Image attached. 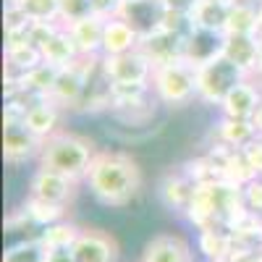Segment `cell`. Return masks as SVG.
<instances>
[{
    "label": "cell",
    "instance_id": "cell-1",
    "mask_svg": "<svg viewBox=\"0 0 262 262\" xmlns=\"http://www.w3.org/2000/svg\"><path fill=\"white\" fill-rule=\"evenodd\" d=\"M86 189L105 207H126L142 191V165L121 149H97L84 179Z\"/></svg>",
    "mask_w": 262,
    "mask_h": 262
},
{
    "label": "cell",
    "instance_id": "cell-2",
    "mask_svg": "<svg viewBox=\"0 0 262 262\" xmlns=\"http://www.w3.org/2000/svg\"><path fill=\"white\" fill-rule=\"evenodd\" d=\"M97 155V147L90 137H81L76 131L60 128L58 134L42 142V152L37 158V168H48L55 173H63L74 181H84L90 165Z\"/></svg>",
    "mask_w": 262,
    "mask_h": 262
},
{
    "label": "cell",
    "instance_id": "cell-3",
    "mask_svg": "<svg viewBox=\"0 0 262 262\" xmlns=\"http://www.w3.org/2000/svg\"><path fill=\"white\" fill-rule=\"evenodd\" d=\"M149 86L158 105L184 107L191 100H196V66L186 58L160 63L152 69Z\"/></svg>",
    "mask_w": 262,
    "mask_h": 262
},
{
    "label": "cell",
    "instance_id": "cell-4",
    "mask_svg": "<svg viewBox=\"0 0 262 262\" xmlns=\"http://www.w3.org/2000/svg\"><path fill=\"white\" fill-rule=\"evenodd\" d=\"M247 74L231 63L223 53L196 66V102L207 107H221L228 92L238 81H244Z\"/></svg>",
    "mask_w": 262,
    "mask_h": 262
},
{
    "label": "cell",
    "instance_id": "cell-5",
    "mask_svg": "<svg viewBox=\"0 0 262 262\" xmlns=\"http://www.w3.org/2000/svg\"><path fill=\"white\" fill-rule=\"evenodd\" d=\"M100 66L113 84H142L152 79V60L142 50H131L123 55H100Z\"/></svg>",
    "mask_w": 262,
    "mask_h": 262
},
{
    "label": "cell",
    "instance_id": "cell-6",
    "mask_svg": "<svg viewBox=\"0 0 262 262\" xmlns=\"http://www.w3.org/2000/svg\"><path fill=\"white\" fill-rule=\"evenodd\" d=\"M76 194H79V181L48 168H37L29 179V196H37V200L69 207L76 200Z\"/></svg>",
    "mask_w": 262,
    "mask_h": 262
},
{
    "label": "cell",
    "instance_id": "cell-7",
    "mask_svg": "<svg viewBox=\"0 0 262 262\" xmlns=\"http://www.w3.org/2000/svg\"><path fill=\"white\" fill-rule=\"evenodd\" d=\"M42 152V139L34 137L24 126V121L16 123H3V160L8 165H24V163H37Z\"/></svg>",
    "mask_w": 262,
    "mask_h": 262
},
{
    "label": "cell",
    "instance_id": "cell-8",
    "mask_svg": "<svg viewBox=\"0 0 262 262\" xmlns=\"http://www.w3.org/2000/svg\"><path fill=\"white\" fill-rule=\"evenodd\" d=\"M207 155H210V160L217 168V179H226V181L242 186V189L252 179H257V173L252 170V165H249V160L244 155V149L228 147L223 142H212L210 149H207Z\"/></svg>",
    "mask_w": 262,
    "mask_h": 262
},
{
    "label": "cell",
    "instance_id": "cell-9",
    "mask_svg": "<svg viewBox=\"0 0 262 262\" xmlns=\"http://www.w3.org/2000/svg\"><path fill=\"white\" fill-rule=\"evenodd\" d=\"M116 16L134 27L139 37H147L152 32L163 29L165 6H163V0H121Z\"/></svg>",
    "mask_w": 262,
    "mask_h": 262
},
{
    "label": "cell",
    "instance_id": "cell-10",
    "mask_svg": "<svg viewBox=\"0 0 262 262\" xmlns=\"http://www.w3.org/2000/svg\"><path fill=\"white\" fill-rule=\"evenodd\" d=\"M76 262H118V242L100 228H81L76 244L71 247Z\"/></svg>",
    "mask_w": 262,
    "mask_h": 262
},
{
    "label": "cell",
    "instance_id": "cell-11",
    "mask_svg": "<svg viewBox=\"0 0 262 262\" xmlns=\"http://www.w3.org/2000/svg\"><path fill=\"white\" fill-rule=\"evenodd\" d=\"M259 102H262V79L247 76L228 92V97L223 100V105L217 111H221V116H228V118H249L252 121Z\"/></svg>",
    "mask_w": 262,
    "mask_h": 262
},
{
    "label": "cell",
    "instance_id": "cell-12",
    "mask_svg": "<svg viewBox=\"0 0 262 262\" xmlns=\"http://www.w3.org/2000/svg\"><path fill=\"white\" fill-rule=\"evenodd\" d=\"M142 262H196V257L184 236L155 233L142 249Z\"/></svg>",
    "mask_w": 262,
    "mask_h": 262
},
{
    "label": "cell",
    "instance_id": "cell-13",
    "mask_svg": "<svg viewBox=\"0 0 262 262\" xmlns=\"http://www.w3.org/2000/svg\"><path fill=\"white\" fill-rule=\"evenodd\" d=\"M69 111H63V107L50 100V97H39L34 102L27 105V113H24V126L32 131L34 137H39L45 142L48 137L58 134L60 131V123H63V116Z\"/></svg>",
    "mask_w": 262,
    "mask_h": 262
},
{
    "label": "cell",
    "instance_id": "cell-14",
    "mask_svg": "<svg viewBox=\"0 0 262 262\" xmlns=\"http://www.w3.org/2000/svg\"><path fill=\"white\" fill-rule=\"evenodd\" d=\"M139 50L152 60V66L170 63V60L186 58V37L179 32H170V29H158V32L142 37Z\"/></svg>",
    "mask_w": 262,
    "mask_h": 262
},
{
    "label": "cell",
    "instance_id": "cell-15",
    "mask_svg": "<svg viewBox=\"0 0 262 262\" xmlns=\"http://www.w3.org/2000/svg\"><path fill=\"white\" fill-rule=\"evenodd\" d=\"M158 200L163 202L165 210L170 212H186L191 196H194V181L184 173V168L179 170H168L158 179Z\"/></svg>",
    "mask_w": 262,
    "mask_h": 262
},
{
    "label": "cell",
    "instance_id": "cell-16",
    "mask_svg": "<svg viewBox=\"0 0 262 262\" xmlns=\"http://www.w3.org/2000/svg\"><path fill=\"white\" fill-rule=\"evenodd\" d=\"M259 53H262L259 34H223V55L231 63H236L247 76H254Z\"/></svg>",
    "mask_w": 262,
    "mask_h": 262
},
{
    "label": "cell",
    "instance_id": "cell-17",
    "mask_svg": "<svg viewBox=\"0 0 262 262\" xmlns=\"http://www.w3.org/2000/svg\"><path fill=\"white\" fill-rule=\"evenodd\" d=\"M66 29H69L71 39L76 42L79 55H86V58H97V55H102L105 16H100V13L84 16V18H79V21H71V24L66 27Z\"/></svg>",
    "mask_w": 262,
    "mask_h": 262
},
{
    "label": "cell",
    "instance_id": "cell-18",
    "mask_svg": "<svg viewBox=\"0 0 262 262\" xmlns=\"http://www.w3.org/2000/svg\"><path fill=\"white\" fill-rule=\"evenodd\" d=\"M142 37L134 32V27L126 24L123 18L111 16L105 18V32H102V55H123L131 50H139Z\"/></svg>",
    "mask_w": 262,
    "mask_h": 262
},
{
    "label": "cell",
    "instance_id": "cell-19",
    "mask_svg": "<svg viewBox=\"0 0 262 262\" xmlns=\"http://www.w3.org/2000/svg\"><path fill=\"white\" fill-rule=\"evenodd\" d=\"M3 60H6V71L18 74V76L45 63V58H42V50L34 45L29 37H24V39H6Z\"/></svg>",
    "mask_w": 262,
    "mask_h": 262
},
{
    "label": "cell",
    "instance_id": "cell-20",
    "mask_svg": "<svg viewBox=\"0 0 262 262\" xmlns=\"http://www.w3.org/2000/svg\"><path fill=\"white\" fill-rule=\"evenodd\" d=\"M228 16H231V0H200L191 11V24L205 32L226 34Z\"/></svg>",
    "mask_w": 262,
    "mask_h": 262
},
{
    "label": "cell",
    "instance_id": "cell-21",
    "mask_svg": "<svg viewBox=\"0 0 262 262\" xmlns=\"http://www.w3.org/2000/svg\"><path fill=\"white\" fill-rule=\"evenodd\" d=\"M233 249H236V242L226 226H207L202 231H196V252L205 254L207 262L231 257Z\"/></svg>",
    "mask_w": 262,
    "mask_h": 262
},
{
    "label": "cell",
    "instance_id": "cell-22",
    "mask_svg": "<svg viewBox=\"0 0 262 262\" xmlns=\"http://www.w3.org/2000/svg\"><path fill=\"white\" fill-rule=\"evenodd\" d=\"M257 137V128L249 118H228L221 116L215 123V142H223L228 147L244 149L252 139Z\"/></svg>",
    "mask_w": 262,
    "mask_h": 262
},
{
    "label": "cell",
    "instance_id": "cell-23",
    "mask_svg": "<svg viewBox=\"0 0 262 262\" xmlns=\"http://www.w3.org/2000/svg\"><path fill=\"white\" fill-rule=\"evenodd\" d=\"M223 53V34L215 32H205V29H191L186 37V60H191L194 66H200L215 55Z\"/></svg>",
    "mask_w": 262,
    "mask_h": 262
},
{
    "label": "cell",
    "instance_id": "cell-24",
    "mask_svg": "<svg viewBox=\"0 0 262 262\" xmlns=\"http://www.w3.org/2000/svg\"><path fill=\"white\" fill-rule=\"evenodd\" d=\"M39 50H42L45 63L58 66V69H66V66H71L79 58V48H76V42L71 39V34H69V29H66V27H58V32Z\"/></svg>",
    "mask_w": 262,
    "mask_h": 262
},
{
    "label": "cell",
    "instance_id": "cell-25",
    "mask_svg": "<svg viewBox=\"0 0 262 262\" xmlns=\"http://www.w3.org/2000/svg\"><path fill=\"white\" fill-rule=\"evenodd\" d=\"M79 233H81V226L66 217V221H58V223H53V226L39 228V231H37V238L45 244L48 252H53V249H71V247L76 244Z\"/></svg>",
    "mask_w": 262,
    "mask_h": 262
},
{
    "label": "cell",
    "instance_id": "cell-26",
    "mask_svg": "<svg viewBox=\"0 0 262 262\" xmlns=\"http://www.w3.org/2000/svg\"><path fill=\"white\" fill-rule=\"evenodd\" d=\"M29 223L34 228H45V226H53L58 221H66L69 217V207L66 205H55V202H45V200H37V196H27L24 207Z\"/></svg>",
    "mask_w": 262,
    "mask_h": 262
},
{
    "label": "cell",
    "instance_id": "cell-27",
    "mask_svg": "<svg viewBox=\"0 0 262 262\" xmlns=\"http://www.w3.org/2000/svg\"><path fill=\"white\" fill-rule=\"evenodd\" d=\"M259 32H262L259 8H249V6H231V16H228L226 34H259Z\"/></svg>",
    "mask_w": 262,
    "mask_h": 262
},
{
    "label": "cell",
    "instance_id": "cell-28",
    "mask_svg": "<svg viewBox=\"0 0 262 262\" xmlns=\"http://www.w3.org/2000/svg\"><path fill=\"white\" fill-rule=\"evenodd\" d=\"M48 249L39 238H21L3 252V262H45Z\"/></svg>",
    "mask_w": 262,
    "mask_h": 262
},
{
    "label": "cell",
    "instance_id": "cell-29",
    "mask_svg": "<svg viewBox=\"0 0 262 262\" xmlns=\"http://www.w3.org/2000/svg\"><path fill=\"white\" fill-rule=\"evenodd\" d=\"M24 11L32 21H60V0H6Z\"/></svg>",
    "mask_w": 262,
    "mask_h": 262
},
{
    "label": "cell",
    "instance_id": "cell-30",
    "mask_svg": "<svg viewBox=\"0 0 262 262\" xmlns=\"http://www.w3.org/2000/svg\"><path fill=\"white\" fill-rule=\"evenodd\" d=\"M29 27H32V18L21 11L18 6L6 3V11H3V32H6V39H24V37H29Z\"/></svg>",
    "mask_w": 262,
    "mask_h": 262
},
{
    "label": "cell",
    "instance_id": "cell-31",
    "mask_svg": "<svg viewBox=\"0 0 262 262\" xmlns=\"http://www.w3.org/2000/svg\"><path fill=\"white\" fill-rule=\"evenodd\" d=\"M92 13H95L92 0H60V24L63 27H69L71 21H79Z\"/></svg>",
    "mask_w": 262,
    "mask_h": 262
},
{
    "label": "cell",
    "instance_id": "cell-32",
    "mask_svg": "<svg viewBox=\"0 0 262 262\" xmlns=\"http://www.w3.org/2000/svg\"><path fill=\"white\" fill-rule=\"evenodd\" d=\"M244 205H247V210L262 215V176L252 179L244 186Z\"/></svg>",
    "mask_w": 262,
    "mask_h": 262
},
{
    "label": "cell",
    "instance_id": "cell-33",
    "mask_svg": "<svg viewBox=\"0 0 262 262\" xmlns=\"http://www.w3.org/2000/svg\"><path fill=\"white\" fill-rule=\"evenodd\" d=\"M244 155H247L252 170L257 173V176H262V134H257V137L244 147Z\"/></svg>",
    "mask_w": 262,
    "mask_h": 262
},
{
    "label": "cell",
    "instance_id": "cell-34",
    "mask_svg": "<svg viewBox=\"0 0 262 262\" xmlns=\"http://www.w3.org/2000/svg\"><path fill=\"white\" fill-rule=\"evenodd\" d=\"M196 3H200V0H163L165 11H170V13H184V16H191V11H194Z\"/></svg>",
    "mask_w": 262,
    "mask_h": 262
},
{
    "label": "cell",
    "instance_id": "cell-35",
    "mask_svg": "<svg viewBox=\"0 0 262 262\" xmlns=\"http://www.w3.org/2000/svg\"><path fill=\"white\" fill-rule=\"evenodd\" d=\"M92 6H95V13L105 16V18H111L116 16L118 6H121V0H92Z\"/></svg>",
    "mask_w": 262,
    "mask_h": 262
},
{
    "label": "cell",
    "instance_id": "cell-36",
    "mask_svg": "<svg viewBox=\"0 0 262 262\" xmlns=\"http://www.w3.org/2000/svg\"><path fill=\"white\" fill-rule=\"evenodd\" d=\"M45 262H76V257L71 249H53V252H48Z\"/></svg>",
    "mask_w": 262,
    "mask_h": 262
},
{
    "label": "cell",
    "instance_id": "cell-37",
    "mask_svg": "<svg viewBox=\"0 0 262 262\" xmlns=\"http://www.w3.org/2000/svg\"><path fill=\"white\" fill-rule=\"evenodd\" d=\"M252 123H254V128H257V134H262V102H259V107H257V113L252 116Z\"/></svg>",
    "mask_w": 262,
    "mask_h": 262
},
{
    "label": "cell",
    "instance_id": "cell-38",
    "mask_svg": "<svg viewBox=\"0 0 262 262\" xmlns=\"http://www.w3.org/2000/svg\"><path fill=\"white\" fill-rule=\"evenodd\" d=\"M231 6H249V8H259L262 0H231Z\"/></svg>",
    "mask_w": 262,
    "mask_h": 262
},
{
    "label": "cell",
    "instance_id": "cell-39",
    "mask_svg": "<svg viewBox=\"0 0 262 262\" xmlns=\"http://www.w3.org/2000/svg\"><path fill=\"white\" fill-rule=\"evenodd\" d=\"M257 79H262V53H259V60H257V71H254Z\"/></svg>",
    "mask_w": 262,
    "mask_h": 262
},
{
    "label": "cell",
    "instance_id": "cell-40",
    "mask_svg": "<svg viewBox=\"0 0 262 262\" xmlns=\"http://www.w3.org/2000/svg\"><path fill=\"white\" fill-rule=\"evenodd\" d=\"M212 262H233L231 257H223V259H212Z\"/></svg>",
    "mask_w": 262,
    "mask_h": 262
},
{
    "label": "cell",
    "instance_id": "cell-41",
    "mask_svg": "<svg viewBox=\"0 0 262 262\" xmlns=\"http://www.w3.org/2000/svg\"><path fill=\"white\" fill-rule=\"evenodd\" d=\"M259 18H262V6H259ZM259 34H262V32H259Z\"/></svg>",
    "mask_w": 262,
    "mask_h": 262
},
{
    "label": "cell",
    "instance_id": "cell-42",
    "mask_svg": "<svg viewBox=\"0 0 262 262\" xmlns=\"http://www.w3.org/2000/svg\"><path fill=\"white\" fill-rule=\"evenodd\" d=\"M139 262H142V259H139Z\"/></svg>",
    "mask_w": 262,
    "mask_h": 262
}]
</instances>
